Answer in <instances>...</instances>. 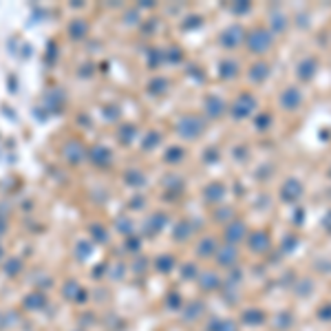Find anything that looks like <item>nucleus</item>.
Masks as SVG:
<instances>
[{
  "label": "nucleus",
  "mask_w": 331,
  "mask_h": 331,
  "mask_svg": "<svg viewBox=\"0 0 331 331\" xmlns=\"http://www.w3.org/2000/svg\"><path fill=\"white\" fill-rule=\"evenodd\" d=\"M298 77L300 79H305V82H307V79H311L314 77V73L318 71V62H316V58H305V60H300V62H298Z\"/></svg>",
  "instance_id": "5"
},
{
  "label": "nucleus",
  "mask_w": 331,
  "mask_h": 331,
  "mask_svg": "<svg viewBox=\"0 0 331 331\" xmlns=\"http://www.w3.org/2000/svg\"><path fill=\"white\" fill-rule=\"evenodd\" d=\"M267 245H269V238H267L265 232H256V234L252 236V247H254L256 252H263Z\"/></svg>",
  "instance_id": "7"
},
{
  "label": "nucleus",
  "mask_w": 331,
  "mask_h": 331,
  "mask_svg": "<svg viewBox=\"0 0 331 331\" xmlns=\"http://www.w3.org/2000/svg\"><path fill=\"white\" fill-rule=\"evenodd\" d=\"M300 104H302V93L298 91L296 86H289V89L283 91V95H281V106H283V108L296 111Z\"/></svg>",
  "instance_id": "3"
},
{
  "label": "nucleus",
  "mask_w": 331,
  "mask_h": 331,
  "mask_svg": "<svg viewBox=\"0 0 331 331\" xmlns=\"http://www.w3.org/2000/svg\"><path fill=\"white\" fill-rule=\"evenodd\" d=\"M243 232H245V225L243 223H234L232 228H228V238L238 241V238H243Z\"/></svg>",
  "instance_id": "9"
},
{
  "label": "nucleus",
  "mask_w": 331,
  "mask_h": 331,
  "mask_svg": "<svg viewBox=\"0 0 331 331\" xmlns=\"http://www.w3.org/2000/svg\"><path fill=\"white\" fill-rule=\"evenodd\" d=\"M271 44H274V38H271V33L265 31V29H256L247 36V46L256 53H265L267 49H271Z\"/></svg>",
  "instance_id": "1"
},
{
  "label": "nucleus",
  "mask_w": 331,
  "mask_h": 331,
  "mask_svg": "<svg viewBox=\"0 0 331 331\" xmlns=\"http://www.w3.org/2000/svg\"><path fill=\"white\" fill-rule=\"evenodd\" d=\"M254 108H256V99L245 93V95L238 97L234 102V106H232V115H234L236 119H243V117H247Z\"/></svg>",
  "instance_id": "2"
},
{
  "label": "nucleus",
  "mask_w": 331,
  "mask_h": 331,
  "mask_svg": "<svg viewBox=\"0 0 331 331\" xmlns=\"http://www.w3.org/2000/svg\"><path fill=\"white\" fill-rule=\"evenodd\" d=\"M267 75H269V66L265 64V62L254 64V66H252V71H250V77L254 79V82H263Z\"/></svg>",
  "instance_id": "6"
},
{
  "label": "nucleus",
  "mask_w": 331,
  "mask_h": 331,
  "mask_svg": "<svg viewBox=\"0 0 331 331\" xmlns=\"http://www.w3.org/2000/svg\"><path fill=\"white\" fill-rule=\"evenodd\" d=\"M241 36H243V31L238 29V26H232V31L225 33V40H223V42H225V44H230V46H234V44H238V40H241Z\"/></svg>",
  "instance_id": "8"
},
{
  "label": "nucleus",
  "mask_w": 331,
  "mask_h": 331,
  "mask_svg": "<svg viewBox=\"0 0 331 331\" xmlns=\"http://www.w3.org/2000/svg\"><path fill=\"white\" fill-rule=\"evenodd\" d=\"M300 195H302V183L298 179H287L283 183V188H281L283 201H296V199H300Z\"/></svg>",
  "instance_id": "4"
},
{
  "label": "nucleus",
  "mask_w": 331,
  "mask_h": 331,
  "mask_svg": "<svg viewBox=\"0 0 331 331\" xmlns=\"http://www.w3.org/2000/svg\"><path fill=\"white\" fill-rule=\"evenodd\" d=\"M269 122H271V117H269V115H261V117L256 119V126L263 130V128H267V126H269Z\"/></svg>",
  "instance_id": "10"
}]
</instances>
